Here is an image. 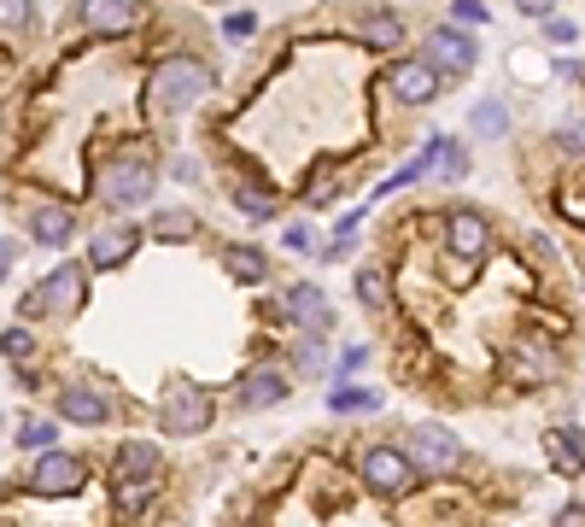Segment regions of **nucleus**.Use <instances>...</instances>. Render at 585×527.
Returning <instances> with one entry per match:
<instances>
[{
  "label": "nucleus",
  "mask_w": 585,
  "mask_h": 527,
  "mask_svg": "<svg viewBox=\"0 0 585 527\" xmlns=\"http://www.w3.org/2000/svg\"><path fill=\"white\" fill-rule=\"evenodd\" d=\"M427 152H434V170L439 176H462V170H469V159H462V147L457 141H445V135H434V141H427Z\"/></svg>",
  "instance_id": "nucleus-20"
},
{
  "label": "nucleus",
  "mask_w": 585,
  "mask_h": 527,
  "mask_svg": "<svg viewBox=\"0 0 585 527\" xmlns=\"http://www.w3.org/2000/svg\"><path fill=\"white\" fill-rule=\"evenodd\" d=\"M364 36L375 42V47H399V19H387V12H375V19H364Z\"/></svg>",
  "instance_id": "nucleus-24"
},
{
  "label": "nucleus",
  "mask_w": 585,
  "mask_h": 527,
  "mask_svg": "<svg viewBox=\"0 0 585 527\" xmlns=\"http://www.w3.org/2000/svg\"><path fill=\"white\" fill-rule=\"evenodd\" d=\"M550 457H557V469L574 474L585 463V434L580 428H557V434H550Z\"/></svg>",
  "instance_id": "nucleus-18"
},
{
  "label": "nucleus",
  "mask_w": 585,
  "mask_h": 527,
  "mask_svg": "<svg viewBox=\"0 0 585 527\" xmlns=\"http://www.w3.org/2000/svg\"><path fill=\"white\" fill-rule=\"evenodd\" d=\"M469 124H474V135H504V129H509V112H504V100H480Z\"/></svg>",
  "instance_id": "nucleus-21"
},
{
  "label": "nucleus",
  "mask_w": 585,
  "mask_h": 527,
  "mask_svg": "<svg viewBox=\"0 0 585 527\" xmlns=\"http://www.w3.org/2000/svg\"><path fill=\"white\" fill-rule=\"evenodd\" d=\"M515 7H521V12H527V19H544V12H550V7H557V0H515Z\"/></svg>",
  "instance_id": "nucleus-35"
},
{
  "label": "nucleus",
  "mask_w": 585,
  "mask_h": 527,
  "mask_svg": "<svg viewBox=\"0 0 585 527\" xmlns=\"http://www.w3.org/2000/svg\"><path fill=\"white\" fill-rule=\"evenodd\" d=\"M287 311L299 317V322H311V334H329V329H334L329 299H322V287H311V282H299V287L287 294Z\"/></svg>",
  "instance_id": "nucleus-11"
},
{
  "label": "nucleus",
  "mask_w": 585,
  "mask_h": 527,
  "mask_svg": "<svg viewBox=\"0 0 585 527\" xmlns=\"http://www.w3.org/2000/svg\"><path fill=\"white\" fill-rule=\"evenodd\" d=\"M152 159L147 152H117V159L100 164V199L106 206H147L152 199Z\"/></svg>",
  "instance_id": "nucleus-2"
},
{
  "label": "nucleus",
  "mask_w": 585,
  "mask_h": 527,
  "mask_svg": "<svg viewBox=\"0 0 585 527\" xmlns=\"http://www.w3.org/2000/svg\"><path fill=\"white\" fill-rule=\"evenodd\" d=\"M30 346H36V340H30V329H7V358H12V364L30 358Z\"/></svg>",
  "instance_id": "nucleus-31"
},
{
  "label": "nucleus",
  "mask_w": 585,
  "mask_h": 527,
  "mask_svg": "<svg viewBox=\"0 0 585 527\" xmlns=\"http://www.w3.org/2000/svg\"><path fill=\"white\" fill-rule=\"evenodd\" d=\"M311 241H317V234L305 229V224H292V229H287V247H292V252H311Z\"/></svg>",
  "instance_id": "nucleus-34"
},
{
  "label": "nucleus",
  "mask_w": 585,
  "mask_h": 527,
  "mask_svg": "<svg viewBox=\"0 0 585 527\" xmlns=\"http://www.w3.org/2000/svg\"><path fill=\"white\" fill-rule=\"evenodd\" d=\"M117 474H159V451L152 446H124L117 451Z\"/></svg>",
  "instance_id": "nucleus-22"
},
{
  "label": "nucleus",
  "mask_w": 585,
  "mask_h": 527,
  "mask_svg": "<svg viewBox=\"0 0 585 527\" xmlns=\"http://www.w3.org/2000/svg\"><path fill=\"white\" fill-rule=\"evenodd\" d=\"M152 229H159V234H176V241H187V234L199 229V217H194V211H164Z\"/></svg>",
  "instance_id": "nucleus-28"
},
{
  "label": "nucleus",
  "mask_w": 585,
  "mask_h": 527,
  "mask_svg": "<svg viewBox=\"0 0 585 527\" xmlns=\"http://www.w3.org/2000/svg\"><path fill=\"white\" fill-rule=\"evenodd\" d=\"M54 422H12V439H19V446H54Z\"/></svg>",
  "instance_id": "nucleus-27"
},
{
  "label": "nucleus",
  "mask_w": 585,
  "mask_h": 527,
  "mask_svg": "<svg viewBox=\"0 0 585 527\" xmlns=\"http://www.w3.org/2000/svg\"><path fill=\"white\" fill-rule=\"evenodd\" d=\"M427 59H434V71H439V77H451V82H457V77H469L474 65H480V47L462 36L457 24H445V30H434V36H427Z\"/></svg>",
  "instance_id": "nucleus-5"
},
{
  "label": "nucleus",
  "mask_w": 585,
  "mask_h": 527,
  "mask_svg": "<svg viewBox=\"0 0 585 527\" xmlns=\"http://www.w3.org/2000/svg\"><path fill=\"white\" fill-rule=\"evenodd\" d=\"M222 264H229V276L234 282H246V287H257L264 282V252H252V247H222Z\"/></svg>",
  "instance_id": "nucleus-17"
},
{
  "label": "nucleus",
  "mask_w": 585,
  "mask_h": 527,
  "mask_svg": "<svg viewBox=\"0 0 585 527\" xmlns=\"http://www.w3.org/2000/svg\"><path fill=\"white\" fill-rule=\"evenodd\" d=\"M135 247H141V234H135L129 224L100 229V234H94V247H89V264H94V270H117V264H124Z\"/></svg>",
  "instance_id": "nucleus-9"
},
{
  "label": "nucleus",
  "mask_w": 585,
  "mask_h": 527,
  "mask_svg": "<svg viewBox=\"0 0 585 527\" xmlns=\"http://www.w3.org/2000/svg\"><path fill=\"white\" fill-rule=\"evenodd\" d=\"M252 30H257V19H252V12H229V19H222V36H252Z\"/></svg>",
  "instance_id": "nucleus-30"
},
{
  "label": "nucleus",
  "mask_w": 585,
  "mask_h": 527,
  "mask_svg": "<svg viewBox=\"0 0 585 527\" xmlns=\"http://www.w3.org/2000/svg\"><path fill=\"white\" fill-rule=\"evenodd\" d=\"M71 229H77L71 206H36V211H30V234H36V247H65V241H71Z\"/></svg>",
  "instance_id": "nucleus-12"
},
{
  "label": "nucleus",
  "mask_w": 585,
  "mask_h": 527,
  "mask_svg": "<svg viewBox=\"0 0 585 527\" xmlns=\"http://www.w3.org/2000/svg\"><path fill=\"white\" fill-rule=\"evenodd\" d=\"M509 71H515V82H544V59L532 54V47H515V54H509Z\"/></svg>",
  "instance_id": "nucleus-25"
},
{
  "label": "nucleus",
  "mask_w": 585,
  "mask_h": 527,
  "mask_svg": "<svg viewBox=\"0 0 585 527\" xmlns=\"http://www.w3.org/2000/svg\"><path fill=\"white\" fill-rule=\"evenodd\" d=\"M410 457H416V469L422 474H445L462 457V446H457V434H445V428H434V422H427V428H416L410 434V446H404Z\"/></svg>",
  "instance_id": "nucleus-6"
},
{
  "label": "nucleus",
  "mask_w": 585,
  "mask_h": 527,
  "mask_svg": "<svg viewBox=\"0 0 585 527\" xmlns=\"http://www.w3.org/2000/svg\"><path fill=\"white\" fill-rule=\"evenodd\" d=\"M282 399H287L282 369H252L246 387H240V404H246V411H269V404H282Z\"/></svg>",
  "instance_id": "nucleus-13"
},
{
  "label": "nucleus",
  "mask_w": 585,
  "mask_h": 527,
  "mask_svg": "<svg viewBox=\"0 0 585 527\" xmlns=\"http://www.w3.org/2000/svg\"><path fill=\"white\" fill-rule=\"evenodd\" d=\"M445 234H451L457 259H480V252H486V217H480V211H457Z\"/></svg>",
  "instance_id": "nucleus-15"
},
{
  "label": "nucleus",
  "mask_w": 585,
  "mask_h": 527,
  "mask_svg": "<svg viewBox=\"0 0 585 527\" xmlns=\"http://www.w3.org/2000/svg\"><path fill=\"white\" fill-rule=\"evenodd\" d=\"M364 481H369V492H381V499H404V492L422 481V469L410 451L375 446V451H364Z\"/></svg>",
  "instance_id": "nucleus-4"
},
{
  "label": "nucleus",
  "mask_w": 585,
  "mask_h": 527,
  "mask_svg": "<svg viewBox=\"0 0 585 527\" xmlns=\"http://www.w3.org/2000/svg\"><path fill=\"white\" fill-rule=\"evenodd\" d=\"M77 486H82V463L65 451H47L36 463V474H30V492H42V499H65V492H77Z\"/></svg>",
  "instance_id": "nucleus-7"
},
{
  "label": "nucleus",
  "mask_w": 585,
  "mask_h": 527,
  "mask_svg": "<svg viewBox=\"0 0 585 527\" xmlns=\"http://www.w3.org/2000/svg\"><path fill=\"white\" fill-rule=\"evenodd\" d=\"M77 305H82V270L65 264V270H54V276H47L36 311H77Z\"/></svg>",
  "instance_id": "nucleus-10"
},
{
  "label": "nucleus",
  "mask_w": 585,
  "mask_h": 527,
  "mask_svg": "<svg viewBox=\"0 0 585 527\" xmlns=\"http://www.w3.org/2000/svg\"><path fill=\"white\" fill-rule=\"evenodd\" d=\"M457 24H480V19H486V7H480V0H457Z\"/></svg>",
  "instance_id": "nucleus-32"
},
{
  "label": "nucleus",
  "mask_w": 585,
  "mask_h": 527,
  "mask_svg": "<svg viewBox=\"0 0 585 527\" xmlns=\"http://www.w3.org/2000/svg\"><path fill=\"white\" fill-rule=\"evenodd\" d=\"M152 492H159V474H117V504L124 509H141Z\"/></svg>",
  "instance_id": "nucleus-19"
},
{
  "label": "nucleus",
  "mask_w": 585,
  "mask_h": 527,
  "mask_svg": "<svg viewBox=\"0 0 585 527\" xmlns=\"http://www.w3.org/2000/svg\"><path fill=\"white\" fill-rule=\"evenodd\" d=\"M205 89H211V71H205L199 59H164L159 71H152L147 100H152V112L176 117V112L194 106V100H205Z\"/></svg>",
  "instance_id": "nucleus-1"
},
{
  "label": "nucleus",
  "mask_w": 585,
  "mask_h": 527,
  "mask_svg": "<svg viewBox=\"0 0 585 527\" xmlns=\"http://www.w3.org/2000/svg\"><path fill=\"white\" fill-rule=\"evenodd\" d=\"M0 7H7V30L30 24V0H0Z\"/></svg>",
  "instance_id": "nucleus-33"
},
{
  "label": "nucleus",
  "mask_w": 585,
  "mask_h": 527,
  "mask_svg": "<svg viewBox=\"0 0 585 527\" xmlns=\"http://www.w3.org/2000/svg\"><path fill=\"white\" fill-rule=\"evenodd\" d=\"M59 416H65V422H106V399H100L94 387L71 381V387L59 393Z\"/></svg>",
  "instance_id": "nucleus-16"
},
{
  "label": "nucleus",
  "mask_w": 585,
  "mask_h": 527,
  "mask_svg": "<svg viewBox=\"0 0 585 527\" xmlns=\"http://www.w3.org/2000/svg\"><path fill=\"white\" fill-rule=\"evenodd\" d=\"M392 94H399L404 106H427V100L439 94L434 59H404V65H392Z\"/></svg>",
  "instance_id": "nucleus-8"
},
{
  "label": "nucleus",
  "mask_w": 585,
  "mask_h": 527,
  "mask_svg": "<svg viewBox=\"0 0 585 527\" xmlns=\"http://www.w3.org/2000/svg\"><path fill=\"white\" fill-rule=\"evenodd\" d=\"M159 416L170 434H199V428H211V393L199 381H170L159 399Z\"/></svg>",
  "instance_id": "nucleus-3"
},
{
  "label": "nucleus",
  "mask_w": 585,
  "mask_h": 527,
  "mask_svg": "<svg viewBox=\"0 0 585 527\" xmlns=\"http://www.w3.org/2000/svg\"><path fill=\"white\" fill-rule=\"evenodd\" d=\"M234 206L246 211V217H257V224H264V217H275V199H269L264 188H252V182H240V188H234Z\"/></svg>",
  "instance_id": "nucleus-23"
},
{
  "label": "nucleus",
  "mask_w": 585,
  "mask_h": 527,
  "mask_svg": "<svg viewBox=\"0 0 585 527\" xmlns=\"http://www.w3.org/2000/svg\"><path fill=\"white\" fill-rule=\"evenodd\" d=\"M357 299H364L369 311H381V305H387V276H381V270H364V276H357Z\"/></svg>",
  "instance_id": "nucleus-26"
},
{
  "label": "nucleus",
  "mask_w": 585,
  "mask_h": 527,
  "mask_svg": "<svg viewBox=\"0 0 585 527\" xmlns=\"http://www.w3.org/2000/svg\"><path fill=\"white\" fill-rule=\"evenodd\" d=\"M82 24L117 36V30H129V24H135V0H82Z\"/></svg>",
  "instance_id": "nucleus-14"
},
{
  "label": "nucleus",
  "mask_w": 585,
  "mask_h": 527,
  "mask_svg": "<svg viewBox=\"0 0 585 527\" xmlns=\"http://www.w3.org/2000/svg\"><path fill=\"white\" fill-rule=\"evenodd\" d=\"M334 411H375V393H352V387H334Z\"/></svg>",
  "instance_id": "nucleus-29"
}]
</instances>
